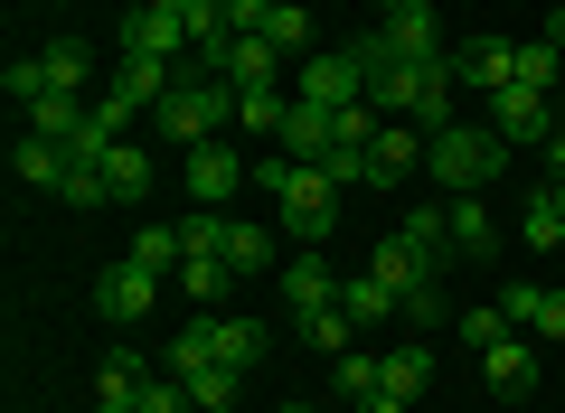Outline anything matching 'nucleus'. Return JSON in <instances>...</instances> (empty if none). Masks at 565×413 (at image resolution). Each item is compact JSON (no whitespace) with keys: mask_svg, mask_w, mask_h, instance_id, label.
<instances>
[{"mask_svg":"<svg viewBox=\"0 0 565 413\" xmlns=\"http://www.w3.org/2000/svg\"><path fill=\"white\" fill-rule=\"evenodd\" d=\"M151 132H170L180 151H199V141H226V132H236V85L207 76V66H180V85L151 104Z\"/></svg>","mask_w":565,"mask_h":413,"instance_id":"f257e3e1","label":"nucleus"},{"mask_svg":"<svg viewBox=\"0 0 565 413\" xmlns=\"http://www.w3.org/2000/svg\"><path fill=\"white\" fill-rule=\"evenodd\" d=\"M500 151L509 141L490 132V122H444V132H424V170L444 178L452 197H481L490 178H500Z\"/></svg>","mask_w":565,"mask_h":413,"instance_id":"f03ea898","label":"nucleus"},{"mask_svg":"<svg viewBox=\"0 0 565 413\" xmlns=\"http://www.w3.org/2000/svg\"><path fill=\"white\" fill-rule=\"evenodd\" d=\"M180 188H189V207H226V197L255 188V160H245L236 141H199L189 170H180Z\"/></svg>","mask_w":565,"mask_h":413,"instance_id":"7ed1b4c3","label":"nucleus"},{"mask_svg":"<svg viewBox=\"0 0 565 413\" xmlns=\"http://www.w3.org/2000/svg\"><path fill=\"white\" fill-rule=\"evenodd\" d=\"M292 104H321V113H349V104H367L359 47H330V57H302V66H292Z\"/></svg>","mask_w":565,"mask_h":413,"instance_id":"20e7f679","label":"nucleus"},{"mask_svg":"<svg viewBox=\"0 0 565 413\" xmlns=\"http://www.w3.org/2000/svg\"><path fill=\"white\" fill-rule=\"evenodd\" d=\"M330 226H340V178H330V170H302L292 188H282V236L330 244Z\"/></svg>","mask_w":565,"mask_h":413,"instance_id":"39448f33","label":"nucleus"},{"mask_svg":"<svg viewBox=\"0 0 565 413\" xmlns=\"http://www.w3.org/2000/svg\"><path fill=\"white\" fill-rule=\"evenodd\" d=\"M151 301H161V273H151V263H104L95 273V311L114 319V329H132V319H151Z\"/></svg>","mask_w":565,"mask_h":413,"instance_id":"423d86ee","label":"nucleus"},{"mask_svg":"<svg viewBox=\"0 0 565 413\" xmlns=\"http://www.w3.org/2000/svg\"><path fill=\"white\" fill-rule=\"evenodd\" d=\"M500 311H509V329H519V338H537V348H565V282H509Z\"/></svg>","mask_w":565,"mask_h":413,"instance_id":"0eeeda50","label":"nucleus"},{"mask_svg":"<svg viewBox=\"0 0 565 413\" xmlns=\"http://www.w3.org/2000/svg\"><path fill=\"white\" fill-rule=\"evenodd\" d=\"M452 76H462V85H471V95H481V104H490V95H500V85H509V76H519V39H490V29H471V39H462V47H452Z\"/></svg>","mask_w":565,"mask_h":413,"instance_id":"6e6552de","label":"nucleus"},{"mask_svg":"<svg viewBox=\"0 0 565 413\" xmlns=\"http://www.w3.org/2000/svg\"><path fill=\"white\" fill-rule=\"evenodd\" d=\"M377 39L396 47V57H452V47H444V10H434V0H386Z\"/></svg>","mask_w":565,"mask_h":413,"instance_id":"1a4fd4ad","label":"nucleus"},{"mask_svg":"<svg viewBox=\"0 0 565 413\" xmlns=\"http://www.w3.org/2000/svg\"><path fill=\"white\" fill-rule=\"evenodd\" d=\"M537 367H546V348H537V338H519V329H509L500 348H481V376H490L500 404H527V394H537Z\"/></svg>","mask_w":565,"mask_h":413,"instance_id":"9d476101","label":"nucleus"},{"mask_svg":"<svg viewBox=\"0 0 565 413\" xmlns=\"http://www.w3.org/2000/svg\"><path fill=\"white\" fill-rule=\"evenodd\" d=\"M481 122H490V132H500V141H556V132H565V122L546 113V95H537V85H500Z\"/></svg>","mask_w":565,"mask_h":413,"instance_id":"9b49d317","label":"nucleus"},{"mask_svg":"<svg viewBox=\"0 0 565 413\" xmlns=\"http://www.w3.org/2000/svg\"><path fill=\"white\" fill-rule=\"evenodd\" d=\"M226 10H236V29H255V39H274V47H282L292 66L311 57V20L292 10V0H226Z\"/></svg>","mask_w":565,"mask_h":413,"instance_id":"f8f14e48","label":"nucleus"},{"mask_svg":"<svg viewBox=\"0 0 565 413\" xmlns=\"http://www.w3.org/2000/svg\"><path fill=\"white\" fill-rule=\"evenodd\" d=\"M122 57L189 66V20H180V10H132V20H122Z\"/></svg>","mask_w":565,"mask_h":413,"instance_id":"ddd939ff","label":"nucleus"},{"mask_svg":"<svg viewBox=\"0 0 565 413\" xmlns=\"http://www.w3.org/2000/svg\"><path fill=\"white\" fill-rule=\"evenodd\" d=\"M104 188H114V207H141V197L161 188V160L141 151V141H114L104 151Z\"/></svg>","mask_w":565,"mask_h":413,"instance_id":"4468645a","label":"nucleus"},{"mask_svg":"<svg viewBox=\"0 0 565 413\" xmlns=\"http://www.w3.org/2000/svg\"><path fill=\"white\" fill-rule=\"evenodd\" d=\"M282 66H292V57H282L274 39H255V29H236V39H226V57H217V76H226V85H274Z\"/></svg>","mask_w":565,"mask_h":413,"instance_id":"2eb2a0df","label":"nucleus"},{"mask_svg":"<svg viewBox=\"0 0 565 413\" xmlns=\"http://www.w3.org/2000/svg\"><path fill=\"white\" fill-rule=\"evenodd\" d=\"M367 170H377V188H396L405 170H424V132L415 122H386V132L367 141Z\"/></svg>","mask_w":565,"mask_h":413,"instance_id":"dca6fc26","label":"nucleus"},{"mask_svg":"<svg viewBox=\"0 0 565 413\" xmlns=\"http://www.w3.org/2000/svg\"><path fill=\"white\" fill-rule=\"evenodd\" d=\"M85 122H95V104H85V95H39V104H29V132L57 141V151H66V141H85Z\"/></svg>","mask_w":565,"mask_h":413,"instance_id":"f3484780","label":"nucleus"},{"mask_svg":"<svg viewBox=\"0 0 565 413\" xmlns=\"http://www.w3.org/2000/svg\"><path fill=\"white\" fill-rule=\"evenodd\" d=\"M282 301H292V311H330V301H340V273L321 263V244H311L302 263H282Z\"/></svg>","mask_w":565,"mask_h":413,"instance_id":"a211bd4d","label":"nucleus"},{"mask_svg":"<svg viewBox=\"0 0 565 413\" xmlns=\"http://www.w3.org/2000/svg\"><path fill=\"white\" fill-rule=\"evenodd\" d=\"M274 151H292L302 170H321V151H330V113H321V104H292V113H282V132H274Z\"/></svg>","mask_w":565,"mask_h":413,"instance_id":"6ab92c4d","label":"nucleus"},{"mask_svg":"<svg viewBox=\"0 0 565 413\" xmlns=\"http://www.w3.org/2000/svg\"><path fill=\"white\" fill-rule=\"evenodd\" d=\"M104 85H114V95H132L141 113H151V104L180 85V66H161V57H114V76H104Z\"/></svg>","mask_w":565,"mask_h":413,"instance_id":"aec40b11","label":"nucleus"},{"mask_svg":"<svg viewBox=\"0 0 565 413\" xmlns=\"http://www.w3.org/2000/svg\"><path fill=\"white\" fill-rule=\"evenodd\" d=\"M340 311L359 319V329H377V319H396V311H405V292H396L386 273H359V282H340Z\"/></svg>","mask_w":565,"mask_h":413,"instance_id":"412c9836","label":"nucleus"},{"mask_svg":"<svg viewBox=\"0 0 565 413\" xmlns=\"http://www.w3.org/2000/svg\"><path fill=\"white\" fill-rule=\"evenodd\" d=\"M444 217H452V254H462V263H490V254H500V226H490V207H471V197H452Z\"/></svg>","mask_w":565,"mask_h":413,"instance_id":"4be33fe9","label":"nucleus"},{"mask_svg":"<svg viewBox=\"0 0 565 413\" xmlns=\"http://www.w3.org/2000/svg\"><path fill=\"white\" fill-rule=\"evenodd\" d=\"M226 263H236V282H255V273H274V236H264L255 217H226V244H217Z\"/></svg>","mask_w":565,"mask_h":413,"instance_id":"5701e85b","label":"nucleus"},{"mask_svg":"<svg viewBox=\"0 0 565 413\" xmlns=\"http://www.w3.org/2000/svg\"><path fill=\"white\" fill-rule=\"evenodd\" d=\"M292 319H302V348L311 357H349V348H359V319H349L340 301H330V311H292Z\"/></svg>","mask_w":565,"mask_h":413,"instance_id":"b1692460","label":"nucleus"},{"mask_svg":"<svg viewBox=\"0 0 565 413\" xmlns=\"http://www.w3.org/2000/svg\"><path fill=\"white\" fill-rule=\"evenodd\" d=\"M207 329H217V367H236V376L264 367V319H207Z\"/></svg>","mask_w":565,"mask_h":413,"instance_id":"393cba45","label":"nucleus"},{"mask_svg":"<svg viewBox=\"0 0 565 413\" xmlns=\"http://www.w3.org/2000/svg\"><path fill=\"white\" fill-rule=\"evenodd\" d=\"M282 113H292L282 85H236V132H282Z\"/></svg>","mask_w":565,"mask_h":413,"instance_id":"a878e982","label":"nucleus"},{"mask_svg":"<svg viewBox=\"0 0 565 413\" xmlns=\"http://www.w3.org/2000/svg\"><path fill=\"white\" fill-rule=\"evenodd\" d=\"M519 236L537 244V254H565V197H556V188H537V197H527V217H519Z\"/></svg>","mask_w":565,"mask_h":413,"instance_id":"bb28decb","label":"nucleus"},{"mask_svg":"<svg viewBox=\"0 0 565 413\" xmlns=\"http://www.w3.org/2000/svg\"><path fill=\"white\" fill-rule=\"evenodd\" d=\"M10 170H20V188H57V178H66V151H57V141H39V132H20Z\"/></svg>","mask_w":565,"mask_h":413,"instance_id":"cd10ccee","label":"nucleus"},{"mask_svg":"<svg viewBox=\"0 0 565 413\" xmlns=\"http://www.w3.org/2000/svg\"><path fill=\"white\" fill-rule=\"evenodd\" d=\"M180 292L189 301H226V292H236V263H226V254H189L180 263Z\"/></svg>","mask_w":565,"mask_h":413,"instance_id":"c85d7f7f","label":"nucleus"},{"mask_svg":"<svg viewBox=\"0 0 565 413\" xmlns=\"http://www.w3.org/2000/svg\"><path fill=\"white\" fill-rule=\"evenodd\" d=\"M330 385H340L349 404H367V394L386 385V357H359V348H349V357H330Z\"/></svg>","mask_w":565,"mask_h":413,"instance_id":"c756f323","label":"nucleus"},{"mask_svg":"<svg viewBox=\"0 0 565 413\" xmlns=\"http://www.w3.org/2000/svg\"><path fill=\"white\" fill-rule=\"evenodd\" d=\"M85 76H95V47H85V39L47 47V85H57V95H85Z\"/></svg>","mask_w":565,"mask_h":413,"instance_id":"7c9ffc66","label":"nucleus"},{"mask_svg":"<svg viewBox=\"0 0 565 413\" xmlns=\"http://www.w3.org/2000/svg\"><path fill=\"white\" fill-rule=\"evenodd\" d=\"M132 263H151V273H180V263H189L180 226H141V236H132Z\"/></svg>","mask_w":565,"mask_h":413,"instance_id":"2f4dec72","label":"nucleus"},{"mask_svg":"<svg viewBox=\"0 0 565 413\" xmlns=\"http://www.w3.org/2000/svg\"><path fill=\"white\" fill-rule=\"evenodd\" d=\"M0 95L20 104V113H29L39 95H57V85H47V57H10V66H0Z\"/></svg>","mask_w":565,"mask_h":413,"instance_id":"473e14b6","label":"nucleus"},{"mask_svg":"<svg viewBox=\"0 0 565 413\" xmlns=\"http://www.w3.org/2000/svg\"><path fill=\"white\" fill-rule=\"evenodd\" d=\"M57 197H66V207H114V188H104V160H66Z\"/></svg>","mask_w":565,"mask_h":413,"instance_id":"72a5a7b5","label":"nucleus"},{"mask_svg":"<svg viewBox=\"0 0 565 413\" xmlns=\"http://www.w3.org/2000/svg\"><path fill=\"white\" fill-rule=\"evenodd\" d=\"M199 367H217V329H207V319H189V329L170 338V376H199Z\"/></svg>","mask_w":565,"mask_h":413,"instance_id":"f704fd0d","label":"nucleus"},{"mask_svg":"<svg viewBox=\"0 0 565 413\" xmlns=\"http://www.w3.org/2000/svg\"><path fill=\"white\" fill-rule=\"evenodd\" d=\"M180 385L199 394V413H236V385H245V376H236V367H199V376H180Z\"/></svg>","mask_w":565,"mask_h":413,"instance_id":"c9c22d12","label":"nucleus"},{"mask_svg":"<svg viewBox=\"0 0 565 413\" xmlns=\"http://www.w3.org/2000/svg\"><path fill=\"white\" fill-rule=\"evenodd\" d=\"M321 170L340 178V188H377V170H367V151H359V141H330V151H321Z\"/></svg>","mask_w":565,"mask_h":413,"instance_id":"e433bc0d","label":"nucleus"},{"mask_svg":"<svg viewBox=\"0 0 565 413\" xmlns=\"http://www.w3.org/2000/svg\"><path fill=\"white\" fill-rule=\"evenodd\" d=\"M462 338H471V357L500 348V338H509V311H500V301H471V311H462Z\"/></svg>","mask_w":565,"mask_h":413,"instance_id":"4c0bfd02","label":"nucleus"},{"mask_svg":"<svg viewBox=\"0 0 565 413\" xmlns=\"http://www.w3.org/2000/svg\"><path fill=\"white\" fill-rule=\"evenodd\" d=\"M424 376H434V357H424V348H396V357H386V394H405V404L424 394Z\"/></svg>","mask_w":565,"mask_h":413,"instance_id":"58836bf2","label":"nucleus"},{"mask_svg":"<svg viewBox=\"0 0 565 413\" xmlns=\"http://www.w3.org/2000/svg\"><path fill=\"white\" fill-rule=\"evenodd\" d=\"M556 57H565L556 39H537V47H519V76H509V85H537V95H556Z\"/></svg>","mask_w":565,"mask_h":413,"instance_id":"ea45409f","label":"nucleus"},{"mask_svg":"<svg viewBox=\"0 0 565 413\" xmlns=\"http://www.w3.org/2000/svg\"><path fill=\"white\" fill-rule=\"evenodd\" d=\"M132 404H141V413H199V394H189L180 376H151V385H141Z\"/></svg>","mask_w":565,"mask_h":413,"instance_id":"a19ab883","label":"nucleus"},{"mask_svg":"<svg viewBox=\"0 0 565 413\" xmlns=\"http://www.w3.org/2000/svg\"><path fill=\"white\" fill-rule=\"evenodd\" d=\"M292 178H302V160H292V151H255V188L264 197H282Z\"/></svg>","mask_w":565,"mask_h":413,"instance_id":"79ce46f5","label":"nucleus"},{"mask_svg":"<svg viewBox=\"0 0 565 413\" xmlns=\"http://www.w3.org/2000/svg\"><path fill=\"white\" fill-rule=\"evenodd\" d=\"M132 113H141V104H132V95H114V85H104V95H95V122H104V132H114V141L132 132Z\"/></svg>","mask_w":565,"mask_h":413,"instance_id":"37998d69","label":"nucleus"},{"mask_svg":"<svg viewBox=\"0 0 565 413\" xmlns=\"http://www.w3.org/2000/svg\"><path fill=\"white\" fill-rule=\"evenodd\" d=\"M349 413H415V404H405V394H386V385H377V394H367V404H349Z\"/></svg>","mask_w":565,"mask_h":413,"instance_id":"c03bdc74","label":"nucleus"},{"mask_svg":"<svg viewBox=\"0 0 565 413\" xmlns=\"http://www.w3.org/2000/svg\"><path fill=\"white\" fill-rule=\"evenodd\" d=\"M556 178H565V132L546 141V188H556Z\"/></svg>","mask_w":565,"mask_h":413,"instance_id":"a18cd8bd","label":"nucleus"},{"mask_svg":"<svg viewBox=\"0 0 565 413\" xmlns=\"http://www.w3.org/2000/svg\"><path fill=\"white\" fill-rule=\"evenodd\" d=\"M95 413H141V404H132V394H95Z\"/></svg>","mask_w":565,"mask_h":413,"instance_id":"49530a36","label":"nucleus"},{"mask_svg":"<svg viewBox=\"0 0 565 413\" xmlns=\"http://www.w3.org/2000/svg\"><path fill=\"white\" fill-rule=\"evenodd\" d=\"M546 39H556V47H565V0H556V20H546Z\"/></svg>","mask_w":565,"mask_h":413,"instance_id":"de8ad7c7","label":"nucleus"},{"mask_svg":"<svg viewBox=\"0 0 565 413\" xmlns=\"http://www.w3.org/2000/svg\"><path fill=\"white\" fill-rule=\"evenodd\" d=\"M141 10H180V20H189V0H141Z\"/></svg>","mask_w":565,"mask_h":413,"instance_id":"09e8293b","label":"nucleus"},{"mask_svg":"<svg viewBox=\"0 0 565 413\" xmlns=\"http://www.w3.org/2000/svg\"><path fill=\"white\" fill-rule=\"evenodd\" d=\"M292 413H311V404H292Z\"/></svg>","mask_w":565,"mask_h":413,"instance_id":"8fccbe9b","label":"nucleus"}]
</instances>
